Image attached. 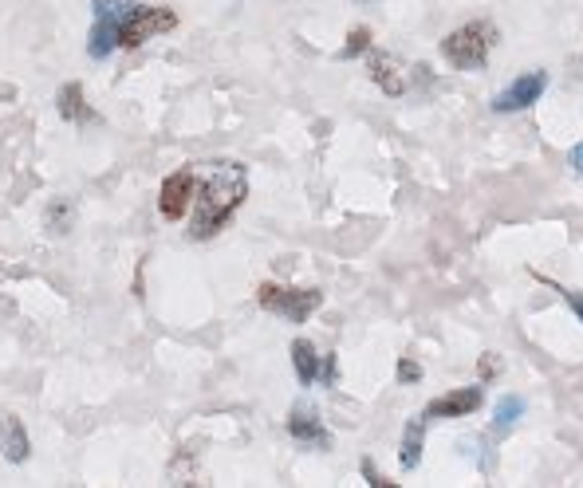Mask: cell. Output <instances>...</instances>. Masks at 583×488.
<instances>
[{
  "instance_id": "8992f818",
  "label": "cell",
  "mask_w": 583,
  "mask_h": 488,
  "mask_svg": "<svg viewBox=\"0 0 583 488\" xmlns=\"http://www.w3.org/2000/svg\"><path fill=\"white\" fill-rule=\"evenodd\" d=\"M544 91H548V71H544V67H532V71H524L520 79H513V83L493 99V111H497V115L528 111Z\"/></svg>"
},
{
  "instance_id": "5b68a950",
  "label": "cell",
  "mask_w": 583,
  "mask_h": 488,
  "mask_svg": "<svg viewBox=\"0 0 583 488\" xmlns=\"http://www.w3.org/2000/svg\"><path fill=\"white\" fill-rule=\"evenodd\" d=\"M178 28V12L174 8H154V4H134L130 16L119 24V48H142L146 40L174 32Z\"/></svg>"
},
{
  "instance_id": "7a4b0ae2",
  "label": "cell",
  "mask_w": 583,
  "mask_h": 488,
  "mask_svg": "<svg viewBox=\"0 0 583 488\" xmlns=\"http://www.w3.org/2000/svg\"><path fill=\"white\" fill-rule=\"evenodd\" d=\"M493 48H497V28L489 20L461 24L457 32L442 40V56H446V63H454L457 71H481Z\"/></svg>"
},
{
  "instance_id": "ffe728a7",
  "label": "cell",
  "mask_w": 583,
  "mask_h": 488,
  "mask_svg": "<svg viewBox=\"0 0 583 488\" xmlns=\"http://www.w3.org/2000/svg\"><path fill=\"white\" fill-rule=\"evenodd\" d=\"M363 477H367V485H371V488H394V481H387V477H383V473H379L371 461H363Z\"/></svg>"
},
{
  "instance_id": "d6986e66",
  "label": "cell",
  "mask_w": 583,
  "mask_h": 488,
  "mask_svg": "<svg viewBox=\"0 0 583 488\" xmlns=\"http://www.w3.org/2000/svg\"><path fill=\"white\" fill-rule=\"evenodd\" d=\"M398 382H422V366L414 359H398Z\"/></svg>"
},
{
  "instance_id": "603a6c76",
  "label": "cell",
  "mask_w": 583,
  "mask_h": 488,
  "mask_svg": "<svg viewBox=\"0 0 583 488\" xmlns=\"http://www.w3.org/2000/svg\"><path fill=\"white\" fill-rule=\"evenodd\" d=\"M580 67H583V60H580ZM580 75H583V71H580Z\"/></svg>"
},
{
  "instance_id": "9a60e30c",
  "label": "cell",
  "mask_w": 583,
  "mask_h": 488,
  "mask_svg": "<svg viewBox=\"0 0 583 488\" xmlns=\"http://www.w3.org/2000/svg\"><path fill=\"white\" fill-rule=\"evenodd\" d=\"M56 107H60V115H64L67 122H87L91 119V111H87V103H83V87H79V83H67V87H60Z\"/></svg>"
},
{
  "instance_id": "e0dca14e",
  "label": "cell",
  "mask_w": 583,
  "mask_h": 488,
  "mask_svg": "<svg viewBox=\"0 0 583 488\" xmlns=\"http://www.w3.org/2000/svg\"><path fill=\"white\" fill-rule=\"evenodd\" d=\"M363 52H371V28H351V32H347V44H343V52H339V60H355V56H363Z\"/></svg>"
},
{
  "instance_id": "8fae6325",
  "label": "cell",
  "mask_w": 583,
  "mask_h": 488,
  "mask_svg": "<svg viewBox=\"0 0 583 488\" xmlns=\"http://www.w3.org/2000/svg\"><path fill=\"white\" fill-rule=\"evenodd\" d=\"M288 433H292L300 445H320V449L331 445V433L324 429V422H320L316 414H304V410H296V414L288 418Z\"/></svg>"
},
{
  "instance_id": "4fadbf2b",
  "label": "cell",
  "mask_w": 583,
  "mask_h": 488,
  "mask_svg": "<svg viewBox=\"0 0 583 488\" xmlns=\"http://www.w3.org/2000/svg\"><path fill=\"white\" fill-rule=\"evenodd\" d=\"M371 79L387 91L390 99H398V95H406V79H402V71H398V63L390 60V56H371Z\"/></svg>"
},
{
  "instance_id": "7402d4cb",
  "label": "cell",
  "mask_w": 583,
  "mask_h": 488,
  "mask_svg": "<svg viewBox=\"0 0 583 488\" xmlns=\"http://www.w3.org/2000/svg\"><path fill=\"white\" fill-rule=\"evenodd\" d=\"M493 370H497V355H485L481 359V378H493Z\"/></svg>"
},
{
  "instance_id": "277c9868",
  "label": "cell",
  "mask_w": 583,
  "mask_h": 488,
  "mask_svg": "<svg viewBox=\"0 0 583 488\" xmlns=\"http://www.w3.org/2000/svg\"><path fill=\"white\" fill-rule=\"evenodd\" d=\"M257 300L268 315H280L288 323H308L312 311L324 304L320 288H280V284H260Z\"/></svg>"
},
{
  "instance_id": "30bf717a",
  "label": "cell",
  "mask_w": 583,
  "mask_h": 488,
  "mask_svg": "<svg viewBox=\"0 0 583 488\" xmlns=\"http://www.w3.org/2000/svg\"><path fill=\"white\" fill-rule=\"evenodd\" d=\"M292 366H296L300 386H316V382H324V355L316 351V343L296 339V343H292Z\"/></svg>"
},
{
  "instance_id": "9c48e42d",
  "label": "cell",
  "mask_w": 583,
  "mask_h": 488,
  "mask_svg": "<svg viewBox=\"0 0 583 488\" xmlns=\"http://www.w3.org/2000/svg\"><path fill=\"white\" fill-rule=\"evenodd\" d=\"M0 453L4 461L12 465H24L28 453H32V441H28V429L16 414H0Z\"/></svg>"
},
{
  "instance_id": "52a82bcc",
  "label": "cell",
  "mask_w": 583,
  "mask_h": 488,
  "mask_svg": "<svg viewBox=\"0 0 583 488\" xmlns=\"http://www.w3.org/2000/svg\"><path fill=\"white\" fill-rule=\"evenodd\" d=\"M194 189H197V178L190 166L174 170V174L162 182V189H158V209H162V217H166V221H182V217L190 213Z\"/></svg>"
},
{
  "instance_id": "2e32d148",
  "label": "cell",
  "mask_w": 583,
  "mask_h": 488,
  "mask_svg": "<svg viewBox=\"0 0 583 488\" xmlns=\"http://www.w3.org/2000/svg\"><path fill=\"white\" fill-rule=\"evenodd\" d=\"M524 410H528V402H524L520 394L501 398V402H497V418H493V433H509V429H513L520 418H524Z\"/></svg>"
},
{
  "instance_id": "ac0fdd59",
  "label": "cell",
  "mask_w": 583,
  "mask_h": 488,
  "mask_svg": "<svg viewBox=\"0 0 583 488\" xmlns=\"http://www.w3.org/2000/svg\"><path fill=\"white\" fill-rule=\"evenodd\" d=\"M540 284L556 288V292H560V300L572 307V311H576V319L583 323V292H576V288H564V284H552V280H544V276H540Z\"/></svg>"
},
{
  "instance_id": "3957f363",
  "label": "cell",
  "mask_w": 583,
  "mask_h": 488,
  "mask_svg": "<svg viewBox=\"0 0 583 488\" xmlns=\"http://www.w3.org/2000/svg\"><path fill=\"white\" fill-rule=\"evenodd\" d=\"M138 0H91V12H95V24H91V36H87V56L91 60H111L115 48H119V24L130 16Z\"/></svg>"
},
{
  "instance_id": "6da1fadb",
  "label": "cell",
  "mask_w": 583,
  "mask_h": 488,
  "mask_svg": "<svg viewBox=\"0 0 583 488\" xmlns=\"http://www.w3.org/2000/svg\"><path fill=\"white\" fill-rule=\"evenodd\" d=\"M249 197V170L241 162H213L209 178L197 189L194 197V217H190V237L194 241H209L217 237L233 213L245 205Z\"/></svg>"
},
{
  "instance_id": "44dd1931",
  "label": "cell",
  "mask_w": 583,
  "mask_h": 488,
  "mask_svg": "<svg viewBox=\"0 0 583 488\" xmlns=\"http://www.w3.org/2000/svg\"><path fill=\"white\" fill-rule=\"evenodd\" d=\"M568 166H572V170H576V174L583 178V142H576V146H572V154H568Z\"/></svg>"
},
{
  "instance_id": "5bb4252c",
  "label": "cell",
  "mask_w": 583,
  "mask_h": 488,
  "mask_svg": "<svg viewBox=\"0 0 583 488\" xmlns=\"http://www.w3.org/2000/svg\"><path fill=\"white\" fill-rule=\"evenodd\" d=\"M71 225H75V205L67 197H52L44 209V229L52 237H64V233H71Z\"/></svg>"
},
{
  "instance_id": "ba28073f",
  "label": "cell",
  "mask_w": 583,
  "mask_h": 488,
  "mask_svg": "<svg viewBox=\"0 0 583 488\" xmlns=\"http://www.w3.org/2000/svg\"><path fill=\"white\" fill-rule=\"evenodd\" d=\"M481 402H485V390L481 386H457L450 394H442V398H434L430 406H426V422H446V418H469L473 410H481Z\"/></svg>"
},
{
  "instance_id": "7c38bea8",
  "label": "cell",
  "mask_w": 583,
  "mask_h": 488,
  "mask_svg": "<svg viewBox=\"0 0 583 488\" xmlns=\"http://www.w3.org/2000/svg\"><path fill=\"white\" fill-rule=\"evenodd\" d=\"M422 441H426V418L406 422V429H402V453H398L402 469H418L422 465Z\"/></svg>"
}]
</instances>
